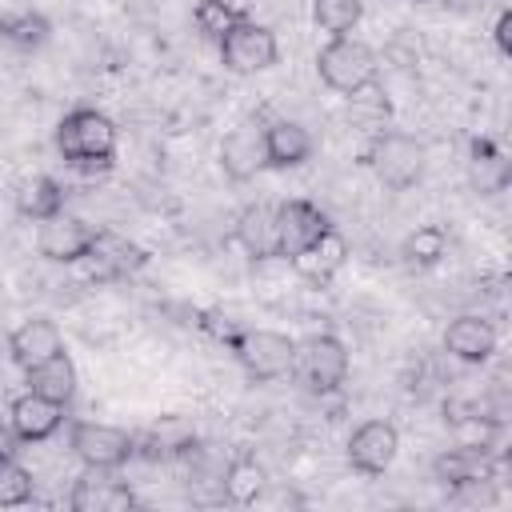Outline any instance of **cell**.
<instances>
[{"mask_svg":"<svg viewBox=\"0 0 512 512\" xmlns=\"http://www.w3.org/2000/svg\"><path fill=\"white\" fill-rule=\"evenodd\" d=\"M116 124L96 112V108H72L60 116L56 124V152L64 156V164L72 168H112V156H116Z\"/></svg>","mask_w":512,"mask_h":512,"instance_id":"obj_1","label":"cell"},{"mask_svg":"<svg viewBox=\"0 0 512 512\" xmlns=\"http://www.w3.org/2000/svg\"><path fill=\"white\" fill-rule=\"evenodd\" d=\"M316 72L320 80L340 92V96H352L368 84H380V60L376 52L356 40V36H332L320 52H316Z\"/></svg>","mask_w":512,"mask_h":512,"instance_id":"obj_2","label":"cell"},{"mask_svg":"<svg viewBox=\"0 0 512 512\" xmlns=\"http://www.w3.org/2000/svg\"><path fill=\"white\" fill-rule=\"evenodd\" d=\"M228 352L240 360L244 376L256 384H272L280 376H292L296 364V340L272 328H240L228 344Z\"/></svg>","mask_w":512,"mask_h":512,"instance_id":"obj_3","label":"cell"},{"mask_svg":"<svg viewBox=\"0 0 512 512\" xmlns=\"http://www.w3.org/2000/svg\"><path fill=\"white\" fill-rule=\"evenodd\" d=\"M364 164L376 172V180L384 188L404 192V188L420 184V176H424V144L404 132H376L364 152Z\"/></svg>","mask_w":512,"mask_h":512,"instance_id":"obj_4","label":"cell"},{"mask_svg":"<svg viewBox=\"0 0 512 512\" xmlns=\"http://www.w3.org/2000/svg\"><path fill=\"white\" fill-rule=\"evenodd\" d=\"M292 372L312 396H328L348 380V348L332 332H316L296 344V364Z\"/></svg>","mask_w":512,"mask_h":512,"instance_id":"obj_5","label":"cell"},{"mask_svg":"<svg viewBox=\"0 0 512 512\" xmlns=\"http://www.w3.org/2000/svg\"><path fill=\"white\" fill-rule=\"evenodd\" d=\"M220 64L236 76H256V72H268L276 60H280V44H276V32L268 24H256L252 16L240 20L236 28H228L220 40Z\"/></svg>","mask_w":512,"mask_h":512,"instance_id":"obj_6","label":"cell"},{"mask_svg":"<svg viewBox=\"0 0 512 512\" xmlns=\"http://www.w3.org/2000/svg\"><path fill=\"white\" fill-rule=\"evenodd\" d=\"M68 448L84 460V468H124L136 460V436L116 428V424H96V420H76L68 432Z\"/></svg>","mask_w":512,"mask_h":512,"instance_id":"obj_7","label":"cell"},{"mask_svg":"<svg viewBox=\"0 0 512 512\" xmlns=\"http://www.w3.org/2000/svg\"><path fill=\"white\" fill-rule=\"evenodd\" d=\"M332 228L328 212H320L312 200H280L276 204V256L292 260L300 256L308 244H316L324 232Z\"/></svg>","mask_w":512,"mask_h":512,"instance_id":"obj_8","label":"cell"},{"mask_svg":"<svg viewBox=\"0 0 512 512\" xmlns=\"http://www.w3.org/2000/svg\"><path fill=\"white\" fill-rule=\"evenodd\" d=\"M92 240H96V228L68 212H56V216L40 220V228H36V248L52 264H80L88 256Z\"/></svg>","mask_w":512,"mask_h":512,"instance_id":"obj_9","label":"cell"},{"mask_svg":"<svg viewBox=\"0 0 512 512\" xmlns=\"http://www.w3.org/2000/svg\"><path fill=\"white\" fill-rule=\"evenodd\" d=\"M400 448V432L388 420H364L352 436H348V464L360 476H384L388 464L396 460Z\"/></svg>","mask_w":512,"mask_h":512,"instance_id":"obj_10","label":"cell"},{"mask_svg":"<svg viewBox=\"0 0 512 512\" xmlns=\"http://www.w3.org/2000/svg\"><path fill=\"white\" fill-rule=\"evenodd\" d=\"M84 260H88L92 280H124V276H132L148 264V252L140 244H132L128 236H120V232L96 228V240H92Z\"/></svg>","mask_w":512,"mask_h":512,"instance_id":"obj_11","label":"cell"},{"mask_svg":"<svg viewBox=\"0 0 512 512\" xmlns=\"http://www.w3.org/2000/svg\"><path fill=\"white\" fill-rule=\"evenodd\" d=\"M68 508L72 512H128L136 508V492L124 480H116L108 468H88L84 476H76L68 492Z\"/></svg>","mask_w":512,"mask_h":512,"instance_id":"obj_12","label":"cell"},{"mask_svg":"<svg viewBox=\"0 0 512 512\" xmlns=\"http://www.w3.org/2000/svg\"><path fill=\"white\" fill-rule=\"evenodd\" d=\"M220 168L232 184L252 180L264 164V124L256 120H240L224 140H220Z\"/></svg>","mask_w":512,"mask_h":512,"instance_id":"obj_13","label":"cell"},{"mask_svg":"<svg viewBox=\"0 0 512 512\" xmlns=\"http://www.w3.org/2000/svg\"><path fill=\"white\" fill-rule=\"evenodd\" d=\"M200 448L196 440V428L184 420V416H160L156 424H148L140 436H136V456L140 460H180V456H192Z\"/></svg>","mask_w":512,"mask_h":512,"instance_id":"obj_14","label":"cell"},{"mask_svg":"<svg viewBox=\"0 0 512 512\" xmlns=\"http://www.w3.org/2000/svg\"><path fill=\"white\" fill-rule=\"evenodd\" d=\"M8 424H12V432H16L20 444H40V440H48V436L60 432L64 404H56L48 396H36V392H24L8 408Z\"/></svg>","mask_w":512,"mask_h":512,"instance_id":"obj_15","label":"cell"},{"mask_svg":"<svg viewBox=\"0 0 512 512\" xmlns=\"http://www.w3.org/2000/svg\"><path fill=\"white\" fill-rule=\"evenodd\" d=\"M432 480L444 488H480V484L496 480V464L488 460V452L456 444L432 460Z\"/></svg>","mask_w":512,"mask_h":512,"instance_id":"obj_16","label":"cell"},{"mask_svg":"<svg viewBox=\"0 0 512 512\" xmlns=\"http://www.w3.org/2000/svg\"><path fill=\"white\" fill-rule=\"evenodd\" d=\"M56 352H64V336H60V328H56L48 316H32V320H24V324L8 336V356H12V364H20L24 372L36 368V364H44V360L56 356Z\"/></svg>","mask_w":512,"mask_h":512,"instance_id":"obj_17","label":"cell"},{"mask_svg":"<svg viewBox=\"0 0 512 512\" xmlns=\"http://www.w3.org/2000/svg\"><path fill=\"white\" fill-rule=\"evenodd\" d=\"M444 352L464 364H484L496 352V328L484 316L464 312L444 328Z\"/></svg>","mask_w":512,"mask_h":512,"instance_id":"obj_18","label":"cell"},{"mask_svg":"<svg viewBox=\"0 0 512 512\" xmlns=\"http://www.w3.org/2000/svg\"><path fill=\"white\" fill-rule=\"evenodd\" d=\"M344 260H348V240H344L336 228H328L316 244H308V248H304L300 256H292L288 264L296 268L300 280H308V284L320 288V284H328V280L344 268Z\"/></svg>","mask_w":512,"mask_h":512,"instance_id":"obj_19","label":"cell"},{"mask_svg":"<svg viewBox=\"0 0 512 512\" xmlns=\"http://www.w3.org/2000/svg\"><path fill=\"white\" fill-rule=\"evenodd\" d=\"M312 156V136L296 120H272L264 128V164L268 168H300Z\"/></svg>","mask_w":512,"mask_h":512,"instance_id":"obj_20","label":"cell"},{"mask_svg":"<svg viewBox=\"0 0 512 512\" xmlns=\"http://www.w3.org/2000/svg\"><path fill=\"white\" fill-rule=\"evenodd\" d=\"M236 240L252 260H276V204H248L236 216Z\"/></svg>","mask_w":512,"mask_h":512,"instance_id":"obj_21","label":"cell"},{"mask_svg":"<svg viewBox=\"0 0 512 512\" xmlns=\"http://www.w3.org/2000/svg\"><path fill=\"white\" fill-rule=\"evenodd\" d=\"M64 196H68V192H64V184H60L56 176L36 172V176H28V180L16 188V212H20L24 220L40 224V220L64 212Z\"/></svg>","mask_w":512,"mask_h":512,"instance_id":"obj_22","label":"cell"},{"mask_svg":"<svg viewBox=\"0 0 512 512\" xmlns=\"http://www.w3.org/2000/svg\"><path fill=\"white\" fill-rule=\"evenodd\" d=\"M24 376H28V392L48 396V400H56V404H64V408H68V400L76 396V364H72L68 348L56 352V356H48L44 364L28 368Z\"/></svg>","mask_w":512,"mask_h":512,"instance_id":"obj_23","label":"cell"},{"mask_svg":"<svg viewBox=\"0 0 512 512\" xmlns=\"http://www.w3.org/2000/svg\"><path fill=\"white\" fill-rule=\"evenodd\" d=\"M468 168H472V184L480 188V196H496V192H504L508 180H512L508 156H504L500 144L488 140V136H476V140H472V160H468Z\"/></svg>","mask_w":512,"mask_h":512,"instance_id":"obj_24","label":"cell"},{"mask_svg":"<svg viewBox=\"0 0 512 512\" xmlns=\"http://www.w3.org/2000/svg\"><path fill=\"white\" fill-rule=\"evenodd\" d=\"M48 36H52L48 16H40V12H32V8L4 12V16H0V40H4L8 48H16V52H36V48L48 44Z\"/></svg>","mask_w":512,"mask_h":512,"instance_id":"obj_25","label":"cell"},{"mask_svg":"<svg viewBox=\"0 0 512 512\" xmlns=\"http://www.w3.org/2000/svg\"><path fill=\"white\" fill-rule=\"evenodd\" d=\"M264 484H268V476H264V468H260L252 456H236V460L224 464V472H220V492H224V500H232V504H256L260 492H264Z\"/></svg>","mask_w":512,"mask_h":512,"instance_id":"obj_26","label":"cell"},{"mask_svg":"<svg viewBox=\"0 0 512 512\" xmlns=\"http://www.w3.org/2000/svg\"><path fill=\"white\" fill-rule=\"evenodd\" d=\"M400 256H404V264L416 268V272L436 268V264L448 256V232H444L440 224H424V228H416V232L400 244Z\"/></svg>","mask_w":512,"mask_h":512,"instance_id":"obj_27","label":"cell"},{"mask_svg":"<svg viewBox=\"0 0 512 512\" xmlns=\"http://www.w3.org/2000/svg\"><path fill=\"white\" fill-rule=\"evenodd\" d=\"M240 20H248V4L244 0H200L192 8V24L200 36L220 40L228 28H236Z\"/></svg>","mask_w":512,"mask_h":512,"instance_id":"obj_28","label":"cell"},{"mask_svg":"<svg viewBox=\"0 0 512 512\" xmlns=\"http://www.w3.org/2000/svg\"><path fill=\"white\" fill-rule=\"evenodd\" d=\"M364 16V0H312V20L328 36H348Z\"/></svg>","mask_w":512,"mask_h":512,"instance_id":"obj_29","label":"cell"},{"mask_svg":"<svg viewBox=\"0 0 512 512\" xmlns=\"http://www.w3.org/2000/svg\"><path fill=\"white\" fill-rule=\"evenodd\" d=\"M32 496H36V480H32V472H28L16 456H0V508L32 504Z\"/></svg>","mask_w":512,"mask_h":512,"instance_id":"obj_30","label":"cell"},{"mask_svg":"<svg viewBox=\"0 0 512 512\" xmlns=\"http://www.w3.org/2000/svg\"><path fill=\"white\" fill-rule=\"evenodd\" d=\"M508 32H512V12L504 8L500 20H496V28H492V36H496V52H500V56H512V40H508Z\"/></svg>","mask_w":512,"mask_h":512,"instance_id":"obj_31","label":"cell"},{"mask_svg":"<svg viewBox=\"0 0 512 512\" xmlns=\"http://www.w3.org/2000/svg\"><path fill=\"white\" fill-rule=\"evenodd\" d=\"M16 432H12V424L8 428H0V456H16Z\"/></svg>","mask_w":512,"mask_h":512,"instance_id":"obj_32","label":"cell"}]
</instances>
